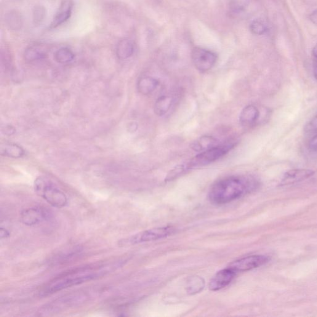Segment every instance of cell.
Wrapping results in <instances>:
<instances>
[{
	"mask_svg": "<svg viewBox=\"0 0 317 317\" xmlns=\"http://www.w3.org/2000/svg\"><path fill=\"white\" fill-rule=\"evenodd\" d=\"M257 187V181L252 177H225L212 185L209 191V199L215 204L229 203L252 192Z\"/></svg>",
	"mask_w": 317,
	"mask_h": 317,
	"instance_id": "6da1fadb",
	"label": "cell"
},
{
	"mask_svg": "<svg viewBox=\"0 0 317 317\" xmlns=\"http://www.w3.org/2000/svg\"><path fill=\"white\" fill-rule=\"evenodd\" d=\"M103 267L102 265H89L66 271L43 287L39 291V296L46 297L68 287L78 286L104 276L107 271H102Z\"/></svg>",
	"mask_w": 317,
	"mask_h": 317,
	"instance_id": "7a4b0ae2",
	"label": "cell"
},
{
	"mask_svg": "<svg viewBox=\"0 0 317 317\" xmlns=\"http://www.w3.org/2000/svg\"><path fill=\"white\" fill-rule=\"evenodd\" d=\"M34 187L37 195L51 206L62 208L68 204V198L65 193L48 178L42 177L37 178Z\"/></svg>",
	"mask_w": 317,
	"mask_h": 317,
	"instance_id": "3957f363",
	"label": "cell"
},
{
	"mask_svg": "<svg viewBox=\"0 0 317 317\" xmlns=\"http://www.w3.org/2000/svg\"><path fill=\"white\" fill-rule=\"evenodd\" d=\"M235 146V144L217 145L209 150L200 152L190 161L182 163V166L185 172L197 168L207 166L222 158Z\"/></svg>",
	"mask_w": 317,
	"mask_h": 317,
	"instance_id": "277c9868",
	"label": "cell"
},
{
	"mask_svg": "<svg viewBox=\"0 0 317 317\" xmlns=\"http://www.w3.org/2000/svg\"><path fill=\"white\" fill-rule=\"evenodd\" d=\"M175 232L172 227H162L149 229V230L141 232L130 238L122 239L119 242L121 247L133 246L144 242L156 241L161 239L167 238Z\"/></svg>",
	"mask_w": 317,
	"mask_h": 317,
	"instance_id": "5b68a950",
	"label": "cell"
},
{
	"mask_svg": "<svg viewBox=\"0 0 317 317\" xmlns=\"http://www.w3.org/2000/svg\"><path fill=\"white\" fill-rule=\"evenodd\" d=\"M191 58L197 70L200 72H206L215 66L217 56L209 50L196 47L191 52Z\"/></svg>",
	"mask_w": 317,
	"mask_h": 317,
	"instance_id": "8992f818",
	"label": "cell"
},
{
	"mask_svg": "<svg viewBox=\"0 0 317 317\" xmlns=\"http://www.w3.org/2000/svg\"><path fill=\"white\" fill-rule=\"evenodd\" d=\"M270 260V257L265 255H251L234 261L231 263L229 267L233 269L237 273L244 272L260 267L266 264Z\"/></svg>",
	"mask_w": 317,
	"mask_h": 317,
	"instance_id": "52a82bcc",
	"label": "cell"
},
{
	"mask_svg": "<svg viewBox=\"0 0 317 317\" xmlns=\"http://www.w3.org/2000/svg\"><path fill=\"white\" fill-rule=\"evenodd\" d=\"M21 220L27 226L39 225L49 219L50 213L41 206H31L24 209L20 214Z\"/></svg>",
	"mask_w": 317,
	"mask_h": 317,
	"instance_id": "ba28073f",
	"label": "cell"
},
{
	"mask_svg": "<svg viewBox=\"0 0 317 317\" xmlns=\"http://www.w3.org/2000/svg\"><path fill=\"white\" fill-rule=\"evenodd\" d=\"M236 273L235 271L229 267L218 271L210 281L209 289L212 291H217L225 288L233 281Z\"/></svg>",
	"mask_w": 317,
	"mask_h": 317,
	"instance_id": "9c48e42d",
	"label": "cell"
},
{
	"mask_svg": "<svg viewBox=\"0 0 317 317\" xmlns=\"http://www.w3.org/2000/svg\"><path fill=\"white\" fill-rule=\"evenodd\" d=\"M315 174L313 170L307 169H297L290 170L285 173L280 182V185L294 184L302 181L308 179Z\"/></svg>",
	"mask_w": 317,
	"mask_h": 317,
	"instance_id": "30bf717a",
	"label": "cell"
},
{
	"mask_svg": "<svg viewBox=\"0 0 317 317\" xmlns=\"http://www.w3.org/2000/svg\"><path fill=\"white\" fill-rule=\"evenodd\" d=\"M73 6V4L71 0H63L60 9H58L53 18L50 28H57L58 26L63 25L64 23L67 21L71 17Z\"/></svg>",
	"mask_w": 317,
	"mask_h": 317,
	"instance_id": "8fae6325",
	"label": "cell"
},
{
	"mask_svg": "<svg viewBox=\"0 0 317 317\" xmlns=\"http://www.w3.org/2000/svg\"><path fill=\"white\" fill-rule=\"evenodd\" d=\"M260 116V112L257 107L249 105L244 108L240 115V122L244 127H250L257 121Z\"/></svg>",
	"mask_w": 317,
	"mask_h": 317,
	"instance_id": "7c38bea8",
	"label": "cell"
},
{
	"mask_svg": "<svg viewBox=\"0 0 317 317\" xmlns=\"http://www.w3.org/2000/svg\"><path fill=\"white\" fill-rule=\"evenodd\" d=\"M0 154L12 158H20L25 156V151L17 144L5 142L0 145Z\"/></svg>",
	"mask_w": 317,
	"mask_h": 317,
	"instance_id": "4fadbf2b",
	"label": "cell"
},
{
	"mask_svg": "<svg viewBox=\"0 0 317 317\" xmlns=\"http://www.w3.org/2000/svg\"><path fill=\"white\" fill-rule=\"evenodd\" d=\"M219 141L217 138L212 137V136H203L199 138L198 139L193 141L191 145V148L196 152H200L209 150V149L215 147L218 145Z\"/></svg>",
	"mask_w": 317,
	"mask_h": 317,
	"instance_id": "5bb4252c",
	"label": "cell"
},
{
	"mask_svg": "<svg viewBox=\"0 0 317 317\" xmlns=\"http://www.w3.org/2000/svg\"><path fill=\"white\" fill-rule=\"evenodd\" d=\"M135 51L134 44L131 40H121L117 44L116 53L117 57L121 60H126L131 57Z\"/></svg>",
	"mask_w": 317,
	"mask_h": 317,
	"instance_id": "9a60e30c",
	"label": "cell"
},
{
	"mask_svg": "<svg viewBox=\"0 0 317 317\" xmlns=\"http://www.w3.org/2000/svg\"><path fill=\"white\" fill-rule=\"evenodd\" d=\"M159 84L158 80L153 77H143L138 82V90L141 94L148 95L158 87Z\"/></svg>",
	"mask_w": 317,
	"mask_h": 317,
	"instance_id": "2e32d148",
	"label": "cell"
},
{
	"mask_svg": "<svg viewBox=\"0 0 317 317\" xmlns=\"http://www.w3.org/2000/svg\"><path fill=\"white\" fill-rule=\"evenodd\" d=\"M46 55L45 49L40 45H32L27 48L25 52V58L28 62L44 59Z\"/></svg>",
	"mask_w": 317,
	"mask_h": 317,
	"instance_id": "e0dca14e",
	"label": "cell"
},
{
	"mask_svg": "<svg viewBox=\"0 0 317 317\" xmlns=\"http://www.w3.org/2000/svg\"><path fill=\"white\" fill-rule=\"evenodd\" d=\"M173 98L169 95H162L156 101L154 111L157 116L162 117L166 114L171 108Z\"/></svg>",
	"mask_w": 317,
	"mask_h": 317,
	"instance_id": "ac0fdd59",
	"label": "cell"
},
{
	"mask_svg": "<svg viewBox=\"0 0 317 317\" xmlns=\"http://www.w3.org/2000/svg\"><path fill=\"white\" fill-rule=\"evenodd\" d=\"M55 59L58 63L67 64L74 60V54L68 48H62L55 52Z\"/></svg>",
	"mask_w": 317,
	"mask_h": 317,
	"instance_id": "d6986e66",
	"label": "cell"
},
{
	"mask_svg": "<svg viewBox=\"0 0 317 317\" xmlns=\"http://www.w3.org/2000/svg\"><path fill=\"white\" fill-rule=\"evenodd\" d=\"M204 287L203 279L198 277L191 278L188 286V292L190 294H195L201 291Z\"/></svg>",
	"mask_w": 317,
	"mask_h": 317,
	"instance_id": "ffe728a7",
	"label": "cell"
},
{
	"mask_svg": "<svg viewBox=\"0 0 317 317\" xmlns=\"http://www.w3.org/2000/svg\"><path fill=\"white\" fill-rule=\"evenodd\" d=\"M250 31L255 35H263L267 31V26L263 21L254 20L250 26Z\"/></svg>",
	"mask_w": 317,
	"mask_h": 317,
	"instance_id": "44dd1931",
	"label": "cell"
},
{
	"mask_svg": "<svg viewBox=\"0 0 317 317\" xmlns=\"http://www.w3.org/2000/svg\"><path fill=\"white\" fill-rule=\"evenodd\" d=\"M244 11L243 5L238 2H233L231 4L230 12L232 15L238 16Z\"/></svg>",
	"mask_w": 317,
	"mask_h": 317,
	"instance_id": "7402d4cb",
	"label": "cell"
},
{
	"mask_svg": "<svg viewBox=\"0 0 317 317\" xmlns=\"http://www.w3.org/2000/svg\"><path fill=\"white\" fill-rule=\"evenodd\" d=\"M306 130L308 132H314L317 130V116L311 119L306 126Z\"/></svg>",
	"mask_w": 317,
	"mask_h": 317,
	"instance_id": "603a6c76",
	"label": "cell"
},
{
	"mask_svg": "<svg viewBox=\"0 0 317 317\" xmlns=\"http://www.w3.org/2000/svg\"><path fill=\"white\" fill-rule=\"evenodd\" d=\"M309 148L313 151H317V135L311 138L309 142Z\"/></svg>",
	"mask_w": 317,
	"mask_h": 317,
	"instance_id": "cb8c5ba5",
	"label": "cell"
},
{
	"mask_svg": "<svg viewBox=\"0 0 317 317\" xmlns=\"http://www.w3.org/2000/svg\"><path fill=\"white\" fill-rule=\"evenodd\" d=\"M0 236H1L2 239L9 238L10 232L6 228H1L0 229Z\"/></svg>",
	"mask_w": 317,
	"mask_h": 317,
	"instance_id": "d4e9b609",
	"label": "cell"
},
{
	"mask_svg": "<svg viewBox=\"0 0 317 317\" xmlns=\"http://www.w3.org/2000/svg\"><path fill=\"white\" fill-rule=\"evenodd\" d=\"M310 19L314 25H317V10H314L310 16Z\"/></svg>",
	"mask_w": 317,
	"mask_h": 317,
	"instance_id": "484cf974",
	"label": "cell"
},
{
	"mask_svg": "<svg viewBox=\"0 0 317 317\" xmlns=\"http://www.w3.org/2000/svg\"><path fill=\"white\" fill-rule=\"evenodd\" d=\"M312 53L314 57L317 58V44L315 45V46L313 47Z\"/></svg>",
	"mask_w": 317,
	"mask_h": 317,
	"instance_id": "4316f807",
	"label": "cell"
},
{
	"mask_svg": "<svg viewBox=\"0 0 317 317\" xmlns=\"http://www.w3.org/2000/svg\"><path fill=\"white\" fill-rule=\"evenodd\" d=\"M313 74H314V76H315V78L316 79L317 81V65L315 66V68H314Z\"/></svg>",
	"mask_w": 317,
	"mask_h": 317,
	"instance_id": "83f0119b",
	"label": "cell"
}]
</instances>
